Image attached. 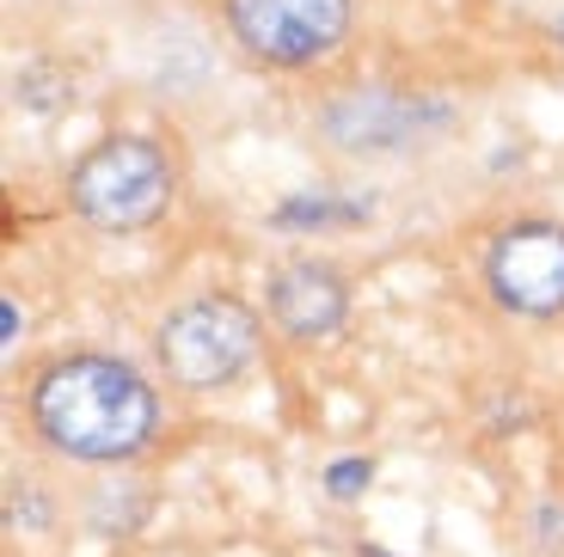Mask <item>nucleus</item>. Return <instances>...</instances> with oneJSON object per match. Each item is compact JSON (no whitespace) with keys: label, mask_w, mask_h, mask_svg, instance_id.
I'll list each match as a JSON object with an SVG mask.
<instances>
[{"label":"nucleus","mask_w":564,"mask_h":557,"mask_svg":"<svg viewBox=\"0 0 564 557\" xmlns=\"http://www.w3.org/2000/svg\"><path fill=\"white\" fill-rule=\"evenodd\" d=\"M25 423L56 460L74 466H123L148 454L160 435L154 386L117 356H62L25 392Z\"/></svg>","instance_id":"nucleus-1"},{"label":"nucleus","mask_w":564,"mask_h":557,"mask_svg":"<svg viewBox=\"0 0 564 557\" xmlns=\"http://www.w3.org/2000/svg\"><path fill=\"white\" fill-rule=\"evenodd\" d=\"M172 184H178V172L154 135H105L68 172V203L99 233H141L166 215Z\"/></svg>","instance_id":"nucleus-2"},{"label":"nucleus","mask_w":564,"mask_h":557,"mask_svg":"<svg viewBox=\"0 0 564 557\" xmlns=\"http://www.w3.org/2000/svg\"><path fill=\"white\" fill-rule=\"evenodd\" d=\"M154 356L178 392H215L240 380L258 356V313L234 294H197L160 319Z\"/></svg>","instance_id":"nucleus-3"},{"label":"nucleus","mask_w":564,"mask_h":557,"mask_svg":"<svg viewBox=\"0 0 564 557\" xmlns=\"http://www.w3.org/2000/svg\"><path fill=\"white\" fill-rule=\"evenodd\" d=\"M240 50L264 68H313L350 37V0H227Z\"/></svg>","instance_id":"nucleus-4"},{"label":"nucleus","mask_w":564,"mask_h":557,"mask_svg":"<svg viewBox=\"0 0 564 557\" xmlns=\"http://www.w3.org/2000/svg\"><path fill=\"white\" fill-rule=\"evenodd\" d=\"M485 288L516 319H558L564 313V227L509 221L485 251Z\"/></svg>","instance_id":"nucleus-5"},{"label":"nucleus","mask_w":564,"mask_h":557,"mask_svg":"<svg viewBox=\"0 0 564 557\" xmlns=\"http://www.w3.org/2000/svg\"><path fill=\"white\" fill-rule=\"evenodd\" d=\"M350 319V282L319 258H295L270 276V325L295 343H319Z\"/></svg>","instance_id":"nucleus-6"},{"label":"nucleus","mask_w":564,"mask_h":557,"mask_svg":"<svg viewBox=\"0 0 564 557\" xmlns=\"http://www.w3.org/2000/svg\"><path fill=\"white\" fill-rule=\"evenodd\" d=\"M368 478H375V466L368 460H338V466H325V490L338 502H356L368 490Z\"/></svg>","instance_id":"nucleus-7"},{"label":"nucleus","mask_w":564,"mask_h":557,"mask_svg":"<svg viewBox=\"0 0 564 557\" xmlns=\"http://www.w3.org/2000/svg\"><path fill=\"white\" fill-rule=\"evenodd\" d=\"M276 221H282V227H295V221H313V227H319V221H356V209H325V203H289V209H282Z\"/></svg>","instance_id":"nucleus-8"},{"label":"nucleus","mask_w":564,"mask_h":557,"mask_svg":"<svg viewBox=\"0 0 564 557\" xmlns=\"http://www.w3.org/2000/svg\"><path fill=\"white\" fill-rule=\"evenodd\" d=\"M362 557H387V551H362Z\"/></svg>","instance_id":"nucleus-9"}]
</instances>
